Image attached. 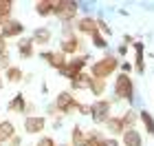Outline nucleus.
Wrapping results in <instances>:
<instances>
[{
    "label": "nucleus",
    "mask_w": 154,
    "mask_h": 146,
    "mask_svg": "<svg viewBox=\"0 0 154 146\" xmlns=\"http://www.w3.org/2000/svg\"><path fill=\"white\" fill-rule=\"evenodd\" d=\"M77 9H79V5L73 2V0H57L53 7V16H57L60 20H64L66 24H71L73 20L77 18Z\"/></svg>",
    "instance_id": "3"
},
{
    "label": "nucleus",
    "mask_w": 154,
    "mask_h": 146,
    "mask_svg": "<svg viewBox=\"0 0 154 146\" xmlns=\"http://www.w3.org/2000/svg\"><path fill=\"white\" fill-rule=\"evenodd\" d=\"M0 89H2V78H0Z\"/></svg>",
    "instance_id": "35"
},
{
    "label": "nucleus",
    "mask_w": 154,
    "mask_h": 146,
    "mask_svg": "<svg viewBox=\"0 0 154 146\" xmlns=\"http://www.w3.org/2000/svg\"><path fill=\"white\" fill-rule=\"evenodd\" d=\"M60 146H71V144H60Z\"/></svg>",
    "instance_id": "36"
},
{
    "label": "nucleus",
    "mask_w": 154,
    "mask_h": 146,
    "mask_svg": "<svg viewBox=\"0 0 154 146\" xmlns=\"http://www.w3.org/2000/svg\"><path fill=\"white\" fill-rule=\"evenodd\" d=\"M119 69V58L112 53H108V55H103L101 60H97L93 62V67H90V78H97V80H106L110 78L115 71Z\"/></svg>",
    "instance_id": "1"
},
{
    "label": "nucleus",
    "mask_w": 154,
    "mask_h": 146,
    "mask_svg": "<svg viewBox=\"0 0 154 146\" xmlns=\"http://www.w3.org/2000/svg\"><path fill=\"white\" fill-rule=\"evenodd\" d=\"M40 58L44 60V62H48V64H51L55 71H62V69L66 67V62H68V60H66V55L62 53L60 49H57V51H42V53H40Z\"/></svg>",
    "instance_id": "6"
},
{
    "label": "nucleus",
    "mask_w": 154,
    "mask_h": 146,
    "mask_svg": "<svg viewBox=\"0 0 154 146\" xmlns=\"http://www.w3.org/2000/svg\"><path fill=\"white\" fill-rule=\"evenodd\" d=\"M20 144H22V140H20L18 135H16V137H13V140L9 142V146H20Z\"/></svg>",
    "instance_id": "33"
},
{
    "label": "nucleus",
    "mask_w": 154,
    "mask_h": 146,
    "mask_svg": "<svg viewBox=\"0 0 154 146\" xmlns=\"http://www.w3.org/2000/svg\"><path fill=\"white\" fill-rule=\"evenodd\" d=\"M88 91L93 93L95 97H101L103 93H106V80H97V78H90Z\"/></svg>",
    "instance_id": "21"
},
{
    "label": "nucleus",
    "mask_w": 154,
    "mask_h": 146,
    "mask_svg": "<svg viewBox=\"0 0 154 146\" xmlns=\"http://www.w3.org/2000/svg\"><path fill=\"white\" fill-rule=\"evenodd\" d=\"M13 137H16V126H13V122H9V120L0 122V144L11 142Z\"/></svg>",
    "instance_id": "13"
},
{
    "label": "nucleus",
    "mask_w": 154,
    "mask_h": 146,
    "mask_svg": "<svg viewBox=\"0 0 154 146\" xmlns=\"http://www.w3.org/2000/svg\"><path fill=\"white\" fill-rule=\"evenodd\" d=\"M90 38H93V44H95L97 49H106V47H108L106 38H103V36H101L99 31H97V33H93V36H90Z\"/></svg>",
    "instance_id": "27"
},
{
    "label": "nucleus",
    "mask_w": 154,
    "mask_h": 146,
    "mask_svg": "<svg viewBox=\"0 0 154 146\" xmlns=\"http://www.w3.org/2000/svg\"><path fill=\"white\" fill-rule=\"evenodd\" d=\"M115 97L117 100H128L132 104V100H134V84H132V78L128 73H119L117 80H115Z\"/></svg>",
    "instance_id": "2"
},
{
    "label": "nucleus",
    "mask_w": 154,
    "mask_h": 146,
    "mask_svg": "<svg viewBox=\"0 0 154 146\" xmlns=\"http://www.w3.org/2000/svg\"><path fill=\"white\" fill-rule=\"evenodd\" d=\"M86 140H88L86 131H84L82 126H73V131H71V146H84Z\"/></svg>",
    "instance_id": "20"
},
{
    "label": "nucleus",
    "mask_w": 154,
    "mask_h": 146,
    "mask_svg": "<svg viewBox=\"0 0 154 146\" xmlns=\"http://www.w3.org/2000/svg\"><path fill=\"white\" fill-rule=\"evenodd\" d=\"M5 80L7 82H11V84H18V82H22L24 80V73H22V69H20V67H9V69H7V71H5Z\"/></svg>",
    "instance_id": "17"
},
{
    "label": "nucleus",
    "mask_w": 154,
    "mask_h": 146,
    "mask_svg": "<svg viewBox=\"0 0 154 146\" xmlns=\"http://www.w3.org/2000/svg\"><path fill=\"white\" fill-rule=\"evenodd\" d=\"M79 49H82V40L77 38V36H71V38H64L60 42V51L64 53V55H75L79 53Z\"/></svg>",
    "instance_id": "9"
},
{
    "label": "nucleus",
    "mask_w": 154,
    "mask_h": 146,
    "mask_svg": "<svg viewBox=\"0 0 154 146\" xmlns=\"http://www.w3.org/2000/svg\"><path fill=\"white\" fill-rule=\"evenodd\" d=\"M86 135H88V140H86V144H84V146H101L103 135H101L97 128H93V131H90V133H86Z\"/></svg>",
    "instance_id": "26"
},
{
    "label": "nucleus",
    "mask_w": 154,
    "mask_h": 146,
    "mask_svg": "<svg viewBox=\"0 0 154 146\" xmlns=\"http://www.w3.org/2000/svg\"><path fill=\"white\" fill-rule=\"evenodd\" d=\"M5 51H7V40L0 36V53H5Z\"/></svg>",
    "instance_id": "32"
},
{
    "label": "nucleus",
    "mask_w": 154,
    "mask_h": 146,
    "mask_svg": "<svg viewBox=\"0 0 154 146\" xmlns=\"http://www.w3.org/2000/svg\"><path fill=\"white\" fill-rule=\"evenodd\" d=\"M139 122L143 124V128L148 131V135L154 137V117H152V113H148V111H141V113H139Z\"/></svg>",
    "instance_id": "22"
},
{
    "label": "nucleus",
    "mask_w": 154,
    "mask_h": 146,
    "mask_svg": "<svg viewBox=\"0 0 154 146\" xmlns=\"http://www.w3.org/2000/svg\"><path fill=\"white\" fill-rule=\"evenodd\" d=\"M88 84H90V75H86V73L75 75L71 80V93L73 91H88Z\"/></svg>",
    "instance_id": "15"
},
{
    "label": "nucleus",
    "mask_w": 154,
    "mask_h": 146,
    "mask_svg": "<svg viewBox=\"0 0 154 146\" xmlns=\"http://www.w3.org/2000/svg\"><path fill=\"white\" fill-rule=\"evenodd\" d=\"M11 11H13V2L11 0H0V22L11 20Z\"/></svg>",
    "instance_id": "24"
},
{
    "label": "nucleus",
    "mask_w": 154,
    "mask_h": 146,
    "mask_svg": "<svg viewBox=\"0 0 154 146\" xmlns=\"http://www.w3.org/2000/svg\"><path fill=\"white\" fill-rule=\"evenodd\" d=\"M35 42H33V38H22L18 42V53L20 58H33V53H35Z\"/></svg>",
    "instance_id": "14"
},
{
    "label": "nucleus",
    "mask_w": 154,
    "mask_h": 146,
    "mask_svg": "<svg viewBox=\"0 0 154 146\" xmlns=\"http://www.w3.org/2000/svg\"><path fill=\"white\" fill-rule=\"evenodd\" d=\"M7 109L13 111V113H22V115H24V113H26V100H24V95L18 93L9 104H7Z\"/></svg>",
    "instance_id": "16"
},
{
    "label": "nucleus",
    "mask_w": 154,
    "mask_h": 146,
    "mask_svg": "<svg viewBox=\"0 0 154 146\" xmlns=\"http://www.w3.org/2000/svg\"><path fill=\"white\" fill-rule=\"evenodd\" d=\"M101 146H119V142H117V137H103Z\"/></svg>",
    "instance_id": "30"
},
{
    "label": "nucleus",
    "mask_w": 154,
    "mask_h": 146,
    "mask_svg": "<svg viewBox=\"0 0 154 146\" xmlns=\"http://www.w3.org/2000/svg\"><path fill=\"white\" fill-rule=\"evenodd\" d=\"M121 122H123V126H125V131L128 128H134L137 126V122H139V113H134V111H125V113L121 115Z\"/></svg>",
    "instance_id": "23"
},
{
    "label": "nucleus",
    "mask_w": 154,
    "mask_h": 146,
    "mask_svg": "<svg viewBox=\"0 0 154 146\" xmlns=\"http://www.w3.org/2000/svg\"><path fill=\"white\" fill-rule=\"evenodd\" d=\"M9 51H5V53H0V71H7L11 64H9Z\"/></svg>",
    "instance_id": "28"
},
{
    "label": "nucleus",
    "mask_w": 154,
    "mask_h": 146,
    "mask_svg": "<svg viewBox=\"0 0 154 146\" xmlns=\"http://www.w3.org/2000/svg\"><path fill=\"white\" fill-rule=\"evenodd\" d=\"M35 146H57V144L53 142V137H46V135H44V137H40V140H38Z\"/></svg>",
    "instance_id": "29"
},
{
    "label": "nucleus",
    "mask_w": 154,
    "mask_h": 146,
    "mask_svg": "<svg viewBox=\"0 0 154 146\" xmlns=\"http://www.w3.org/2000/svg\"><path fill=\"white\" fill-rule=\"evenodd\" d=\"M33 42H35V44H48V42H51V31H48L46 29V27H38V29L35 31H33Z\"/></svg>",
    "instance_id": "18"
},
{
    "label": "nucleus",
    "mask_w": 154,
    "mask_h": 146,
    "mask_svg": "<svg viewBox=\"0 0 154 146\" xmlns=\"http://www.w3.org/2000/svg\"><path fill=\"white\" fill-rule=\"evenodd\" d=\"M22 31H24V27H22V22H18V20H7V22H2V27H0V36L5 40L22 36Z\"/></svg>",
    "instance_id": "8"
},
{
    "label": "nucleus",
    "mask_w": 154,
    "mask_h": 146,
    "mask_svg": "<svg viewBox=\"0 0 154 146\" xmlns=\"http://www.w3.org/2000/svg\"><path fill=\"white\" fill-rule=\"evenodd\" d=\"M132 47H134V51H137V60H134L137 64H134V69L139 73H143L145 71V64H143V42H134Z\"/></svg>",
    "instance_id": "25"
},
{
    "label": "nucleus",
    "mask_w": 154,
    "mask_h": 146,
    "mask_svg": "<svg viewBox=\"0 0 154 146\" xmlns=\"http://www.w3.org/2000/svg\"><path fill=\"white\" fill-rule=\"evenodd\" d=\"M46 126V117L44 115H26L24 117V131L29 135H38L42 133Z\"/></svg>",
    "instance_id": "7"
},
{
    "label": "nucleus",
    "mask_w": 154,
    "mask_h": 146,
    "mask_svg": "<svg viewBox=\"0 0 154 146\" xmlns=\"http://www.w3.org/2000/svg\"><path fill=\"white\" fill-rule=\"evenodd\" d=\"M110 106H112V102H110V100H95L93 104H90L88 115L93 117L95 124H106L108 117H110Z\"/></svg>",
    "instance_id": "4"
},
{
    "label": "nucleus",
    "mask_w": 154,
    "mask_h": 146,
    "mask_svg": "<svg viewBox=\"0 0 154 146\" xmlns=\"http://www.w3.org/2000/svg\"><path fill=\"white\" fill-rule=\"evenodd\" d=\"M86 62H88V58L86 55H75V58H71L66 62V67L62 69V75H66L68 80H73L75 75H79V73H84V69H86Z\"/></svg>",
    "instance_id": "5"
},
{
    "label": "nucleus",
    "mask_w": 154,
    "mask_h": 146,
    "mask_svg": "<svg viewBox=\"0 0 154 146\" xmlns=\"http://www.w3.org/2000/svg\"><path fill=\"white\" fill-rule=\"evenodd\" d=\"M103 126L108 128L110 137H115V135H123V133H125V126H123L121 117H115V115H110V117H108V122L103 124Z\"/></svg>",
    "instance_id": "12"
},
{
    "label": "nucleus",
    "mask_w": 154,
    "mask_h": 146,
    "mask_svg": "<svg viewBox=\"0 0 154 146\" xmlns=\"http://www.w3.org/2000/svg\"><path fill=\"white\" fill-rule=\"evenodd\" d=\"M53 7H55L53 0H38V2H35V13L42 16V18L53 16Z\"/></svg>",
    "instance_id": "19"
},
{
    "label": "nucleus",
    "mask_w": 154,
    "mask_h": 146,
    "mask_svg": "<svg viewBox=\"0 0 154 146\" xmlns=\"http://www.w3.org/2000/svg\"><path fill=\"white\" fill-rule=\"evenodd\" d=\"M0 146H2V144H0Z\"/></svg>",
    "instance_id": "37"
},
{
    "label": "nucleus",
    "mask_w": 154,
    "mask_h": 146,
    "mask_svg": "<svg viewBox=\"0 0 154 146\" xmlns=\"http://www.w3.org/2000/svg\"><path fill=\"white\" fill-rule=\"evenodd\" d=\"M75 27H77V31H79V33H88V36H93V33L99 31V27H97V20H95L93 16H84V18H79Z\"/></svg>",
    "instance_id": "10"
},
{
    "label": "nucleus",
    "mask_w": 154,
    "mask_h": 146,
    "mask_svg": "<svg viewBox=\"0 0 154 146\" xmlns=\"http://www.w3.org/2000/svg\"><path fill=\"white\" fill-rule=\"evenodd\" d=\"M121 144L123 146H143V137L137 128H128L125 133L121 135Z\"/></svg>",
    "instance_id": "11"
},
{
    "label": "nucleus",
    "mask_w": 154,
    "mask_h": 146,
    "mask_svg": "<svg viewBox=\"0 0 154 146\" xmlns=\"http://www.w3.org/2000/svg\"><path fill=\"white\" fill-rule=\"evenodd\" d=\"M125 51H128V47H125V44L119 47V55H125Z\"/></svg>",
    "instance_id": "34"
},
{
    "label": "nucleus",
    "mask_w": 154,
    "mask_h": 146,
    "mask_svg": "<svg viewBox=\"0 0 154 146\" xmlns=\"http://www.w3.org/2000/svg\"><path fill=\"white\" fill-rule=\"evenodd\" d=\"M132 69H134V67H132L130 62H123V64H121V73H128V75H130V73H132Z\"/></svg>",
    "instance_id": "31"
}]
</instances>
